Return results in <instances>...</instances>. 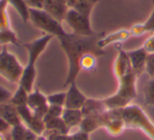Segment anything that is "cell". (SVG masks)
<instances>
[{
  "label": "cell",
  "instance_id": "17",
  "mask_svg": "<svg viewBox=\"0 0 154 140\" xmlns=\"http://www.w3.org/2000/svg\"><path fill=\"white\" fill-rule=\"evenodd\" d=\"M106 110H107V108H106L103 100L87 98L86 102L82 108V112L84 116H88V115H99L105 112Z\"/></svg>",
  "mask_w": 154,
  "mask_h": 140
},
{
  "label": "cell",
  "instance_id": "22",
  "mask_svg": "<svg viewBox=\"0 0 154 140\" xmlns=\"http://www.w3.org/2000/svg\"><path fill=\"white\" fill-rule=\"evenodd\" d=\"M80 71L84 70L87 72H95L97 68V56L93 54H87L82 56V58L79 61Z\"/></svg>",
  "mask_w": 154,
  "mask_h": 140
},
{
  "label": "cell",
  "instance_id": "19",
  "mask_svg": "<svg viewBox=\"0 0 154 140\" xmlns=\"http://www.w3.org/2000/svg\"><path fill=\"white\" fill-rule=\"evenodd\" d=\"M8 3L16 10L22 21H30V8L28 7L24 0H8Z\"/></svg>",
  "mask_w": 154,
  "mask_h": 140
},
{
  "label": "cell",
  "instance_id": "36",
  "mask_svg": "<svg viewBox=\"0 0 154 140\" xmlns=\"http://www.w3.org/2000/svg\"><path fill=\"white\" fill-rule=\"evenodd\" d=\"M12 129L11 124H10V123L8 122L5 118L0 117V133L3 134V133H5V132L9 131V129Z\"/></svg>",
  "mask_w": 154,
  "mask_h": 140
},
{
  "label": "cell",
  "instance_id": "32",
  "mask_svg": "<svg viewBox=\"0 0 154 140\" xmlns=\"http://www.w3.org/2000/svg\"><path fill=\"white\" fill-rule=\"evenodd\" d=\"M70 138L71 140H90L89 139V134L85 133V132L80 131V129H78L76 133L70 135Z\"/></svg>",
  "mask_w": 154,
  "mask_h": 140
},
{
  "label": "cell",
  "instance_id": "38",
  "mask_svg": "<svg viewBox=\"0 0 154 140\" xmlns=\"http://www.w3.org/2000/svg\"><path fill=\"white\" fill-rule=\"evenodd\" d=\"M84 1H87V2H91V3H94L96 5V3L99 2V0H84Z\"/></svg>",
  "mask_w": 154,
  "mask_h": 140
},
{
  "label": "cell",
  "instance_id": "39",
  "mask_svg": "<svg viewBox=\"0 0 154 140\" xmlns=\"http://www.w3.org/2000/svg\"><path fill=\"white\" fill-rule=\"evenodd\" d=\"M36 140H48V138L42 135V136H38V138H37Z\"/></svg>",
  "mask_w": 154,
  "mask_h": 140
},
{
  "label": "cell",
  "instance_id": "1",
  "mask_svg": "<svg viewBox=\"0 0 154 140\" xmlns=\"http://www.w3.org/2000/svg\"><path fill=\"white\" fill-rule=\"evenodd\" d=\"M105 32L95 33L91 36H80L74 33H68L58 38L62 51L66 55L69 62L68 76L63 83V87H66L72 82H75L76 78L80 73L79 61L82 56L87 54H93L97 56H103L105 50L100 49L97 45L98 40L105 36Z\"/></svg>",
  "mask_w": 154,
  "mask_h": 140
},
{
  "label": "cell",
  "instance_id": "41",
  "mask_svg": "<svg viewBox=\"0 0 154 140\" xmlns=\"http://www.w3.org/2000/svg\"><path fill=\"white\" fill-rule=\"evenodd\" d=\"M57 1H59V2H61V3H66V0H57Z\"/></svg>",
  "mask_w": 154,
  "mask_h": 140
},
{
  "label": "cell",
  "instance_id": "10",
  "mask_svg": "<svg viewBox=\"0 0 154 140\" xmlns=\"http://www.w3.org/2000/svg\"><path fill=\"white\" fill-rule=\"evenodd\" d=\"M87 97L82 93L76 85V82H72L68 85V91H66V98L64 108H73V110H82Z\"/></svg>",
  "mask_w": 154,
  "mask_h": 140
},
{
  "label": "cell",
  "instance_id": "30",
  "mask_svg": "<svg viewBox=\"0 0 154 140\" xmlns=\"http://www.w3.org/2000/svg\"><path fill=\"white\" fill-rule=\"evenodd\" d=\"M152 3H153L152 12L150 14L149 18L147 19V21L143 23V28H145L146 32H154V0H152Z\"/></svg>",
  "mask_w": 154,
  "mask_h": 140
},
{
  "label": "cell",
  "instance_id": "25",
  "mask_svg": "<svg viewBox=\"0 0 154 140\" xmlns=\"http://www.w3.org/2000/svg\"><path fill=\"white\" fill-rule=\"evenodd\" d=\"M48 103L49 105H59L64 106L66 98V92H58V93H53L51 95H48Z\"/></svg>",
  "mask_w": 154,
  "mask_h": 140
},
{
  "label": "cell",
  "instance_id": "24",
  "mask_svg": "<svg viewBox=\"0 0 154 140\" xmlns=\"http://www.w3.org/2000/svg\"><path fill=\"white\" fill-rule=\"evenodd\" d=\"M94 7H95L94 3L87 2V1H84V0H78L73 9H75L77 12H79L80 14L87 16V17H91V14H92Z\"/></svg>",
  "mask_w": 154,
  "mask_h": 140
},
{
  "label": "cell",
  "instance_id": "28",
  "mask_svg": "<svg viewBox=\"0 0 154 140\" xmlns=\"http://www.w3.org/2000/svg\"><path fill=\"white\" fill-rule=\"evenodd\" d=\"M12 95L13 94L11 93V91L5 89L2 85H0V104L9 103L10 100H11Z\"/></svg>",
  "mask_w": 154,
  "mask_h": 140
},
{
  "label": "cell",
  "instance_id": "9",
  "mask_svg": "<svg viewBox=\"0 0 154 140\" xmlns=\"http://www.w3.org/2000/svg\"><path fill=\"white\" fill-rule=\"evenodd\" d=\"M26 105L30 108L34 114L38 115L39 117H45L48 113L49 103H48V98L43 93H41L38 87H35L31 93H29L28 104Z\"/></svg>",
  "mask_w": 154,
  "mask_h": 140
},
{
  "label": "cell",
  "instance_id": "34",
  "mask_svg": "<svg viewBox=\"0 0 154 140\" xmlns=\"http://www.w3.org/2000/svg\"><path fill=\"white\" fill-rule=\"evenodd\" d=\"M130 33L131 35H134V36H139V35H143V33H146L145 28H143V24H135L132 28L130 29Z\"/></svg>",
  "mask_w": 154,
  "mask_h": 140
},
{
  "label": "cell",
  "instance_id": "18",
  "mask_svg": "<svg viewBox=\"0 0 154 140\" xmlns=\"http://www.w3.org/2000/svg\"><path fill=\"white\" fill-rule=\"evenodd\" d=\"M100 114L99 115H88V116H84L82 122H80L78 129L80 131L85 132V133H92V132L98 129L101 127L100 123Z\"/></svg>",
  "mask_w": 154,
  "mask_h": 140
},
{
  "label": "cell",
  "instance_id": "15",
  "mask_svg": "<svg viewBox=\"0 0 154 140\" xmlns=\"http://www.w3.org/2000/svg\"><path fill=\"white\" fill-rule=\"evenodd\" d=\"M62 120L64 121L69 131L74 127H78L82 122L84 115L82 110H73V108H64L63 113L61 115Z\"/></svg>",
  "mask_w": 154,
  "mask_h": 140
},
{
  "label": "cell",
  "instance_id": "35",
  "mask_svg": "<svg viewBox=\"0 0 154 140\" xmlns=\"http://www.w3.org/2000/svg\"><path fill=\"white\" fill-rule=\"evenodd\" d=\"M24 1L31 9H42L45 0H24Z\"/></svg>",
  "mask_w": 154,
  "mask_h": 140
},
{
  "label": "cell",
  "instance_id": "40",
  "mask_svg": "<svg viewBox=\"0 0 154 140\" xmlns=\"http://www.w3.org/2000/svg\"><path fill=\"white\" fill-rule=\"evenodd\" d=\"M0 140H5V136H3L1 133H0Z\"/></svg>",
  "mask_w": 154,
  "mask_h": 140
},
{
  "label": "cell",
  "instance_id": "14",
  "mask_svg": "<svg viewBox=\"0 0 154 140\" xmlns=\"http://www.w3.org/2000/svg\"><path fill=\"white\" fill-rule=\"evenodd\" d=\"M45 121V131H50L51 133L62 134V135H68L69 129L66 127L64 121L61 117H52L49 115H45L43 117Z\"/></svg>",
  "mask_w": 154,
  "mask_h": 140
},
{
  "label": "cell",
  "instance_id": "7",
  "mask_svg": "<svg viewBox=\"0 0 154 140\" xmlns=\"http://www.w3.org/2000/svg\"><path fill=\"white\" fill-rule=\"evenodd\" d=\"M101 127H105L108 133L111 135H119L125 126L124 119L122 116V108H114V110H106L100 114Z\"/></svg>",
  "mask_w": 154,
  "mask_h": 140
},
{
  "label": "cell",
  "instance_id": "3",
  "mask_svg": "<svg viewBox=\"0 0 154 140\" xmlns=\"http://www.w3.org/2000/svg\"><path fill=\"white\" fill-rule=\"evenodd\" d=\"M136 78L134 71H130L118 79V90L114 95L103 99L107 110L122 108L129 105L130 102L136 97Z\"/></svg>",
  "mask_w": 154,
  "mask_h": 140
},
{
  "label": "cell",
  "instance_id": "12",
  "mask_svg": "<svg viewBox=\"0 0 154 140\" xmlns=\"http://www.w3.org/2000/svg\"><path fill=\"white\" fill-rule=\"evenodd\" d=\"M127 54H128L129 60L131 62L133 71H134L137 76H139L146 68V61H147L148 57L147 51L143 47H139V49L127 52Z\"/></svg>",
  "mask_w": 154,
  "mask_h": 140
},
{
  "label": "cell",
  "instance_id": "23",
  "mask_svg": "<svg viewBox=\"0 0 154 140\" xmlns=\"http://www.w3.org/2000/svg\"><path fill=\"white\" fill-rule=\"evenodd\" d=\"M8 5H9V3H8V0H1V1H0V31L11 28V26H10L9 15H8V13H7Z\"/></svg>",
  "mask_w": 154,
  "mask_h": 140
},
{
  "label": "cell",
  "instance_id": "26",
  "mask_svg": "<svg viewBox=\"0 0 154 140\" xmlns=\"http://www.w3.org/2000/svg\"><path fill=\"white\" fill-rule=\"evenodd\" d=\"M26 129H28V127L23 123H20V124L12 126L11 129L12 140H26Z\"/></svg>",
  "mask_w": 154,
  "mask_h": 140
},
{
  "label": "cell",
  "instance_id": "27",
  "mask_svg": "<svg viewBox=\"0 0 154 140\" xmlns=\"http://www.w3.org/2000/svg\"><path fill=\"white\" fill-rule=\"evenodd\" d=\"M145 101L150 105L154 104V79L150 80L145 87Z\"/></svg>",
  "mask_w": 154,
  "mask_h": 140
},
{
  "label": "cell",
  "instance_id": "42",
  "mask_svg": "<svg viewBox=\"0 0 154 140\" xmlns=\"http://www.w3.org/2000/svg\"><path fill=\"white\" fill-rule=\"evenodd\" d=\"M0 1H1V0H0Z\"/></svg>",
  "mask_w": 154,
  "mask_h": 140
},
{
  "label": "cell",
  "instance_id": "8",
  "mask_svg": "<svg viewBox=\"0 0 154 140\" xmlns=\"http://www.w3.org/2000/svg\"><path fill=\"white\" fill-rule=\"evenodd\" d=\"M16 108H17V113L22 123L37 136H42L45 132V125L42 117H39L38 115L34 114L28 105L18 106Z\"/></svg>",
  "mask_w": 154,
  "mask_h": 140
},
{
  "label": "cell",
  "instance_id": "20",
  "mask_svg": "<svg viewBox=\"0 0 154 140\" xmlns=\"http://www.w3.org/2000/svg\"><path fill=\"white\" fill-rule=\"evenodd\" d=\"M7 44H13L20 47V41L18 40L17 35L12 30V28L0 31V45L7 47Z\"/></svg>",
  "mask_w": 154,
  "mask_h": 140
},
{
  "label": "cell",
  "instance_id": "33",
  "mask_svg": "<svg viewBox=\"0 0 154 140\" xmlns=\"http://www.w3.org/2000/svg\"><path fill=\"white\" fill-rule=\"evenodd\" d=\"M143 47L147 51L148 54L154 53V36L148 38L147 40L145 41V43H143Z\"/></svg>",
  "mask_w": 154,
  "mask_h": 140
},
{
  "label": "cell",
  "instance_id": "37",
  "mask_svg": "<svg viewBox=\"0 0 154 140\" xmlns=\"http://www.w3.org/2000/svg\"><path fill=\"white\" fill-rule=\"evenodd\" d=\"M77 1H78V0H66V5H68L69 9H72L77 3Z\"/></svg>",
  "mask_w": 154,
  "mask_h": 140
},
{
  "label": "cell",
  "instance_id": "13",
  "mask_svg": "<svg viewBox=\"0 0 154 140\" xmlns=\"http://www.w3.org/2000/svg\"><path fill=\"white\" fill-rule=\"evenodd\" d=\"M130 36H131L130 30L116 31V32H113L111 34L105 35L103 37H101L98 40V42H97V45L100 49L105 50V47H108V45L114 44V43H117V42H122V41L127 40Z\"/></svg>",
  "mask_w": 154,
  "mask_h": 140
},
{
  "label": "cell",
  "instance_id": "21",
  "mask_svg": "<svg viewBox=\"0 0 154 140\" xmlns=\"http://www.w3.org/2000/svg\"><path fill=\"white\" fill-rule=\"evenodd\" d=\"M28 98H29V93L26 91V89L18 84L17 90L15 91V93L12 95L11 100L9 103H11L12 105H14L15 108L18 106H23L28 104Z\"/></svg>",
  "mask_w": 154,
  "mask_h": 140
},
{
  "label": "cell",
  "instance_id": "2",
  "mask_svg": "<svg viewBox=\"0 0 154 140\" xmlns=\"http://www.w3.org/2000/svg\"><path fill=\"white\" fill-rule=\"evenodd\" d=\"M53 38L54 37L52 35L45 34L43 36L35 39L34 41L23 44L24 49L28 51L29 59L28 63L23 68V73H22V76L18 84L21 85L23 89H26L28 93H31L33 91V87H34V82L37 75L36 61L40 57L41 54L45 52V50L47 49L48 44L53 40Z\"/></svg>",
  "mask_w": 154,
  "mask_h": 140
},
{
  "label": "cell",
  "instance_id": "6",
  "mask_svg": "<svg viewBox=\"0 0 154 140\" xmlns=\"http://www.w3.org/2000/svg\"><path fill=\"white\" fill-rule=\"evenodd\" d=\"M90 18L91 17L82 15L72 8L68 10L63 22H66V26L71 29V33L80 36H91L95 34V32L92 30Z\"/></svg>",
  "mask_w": 154,
  "mask_h": 140
},
{
  "label": "cell",
  "instance_id": "4",
  "mask_svg": "<svg viewBox=\"0 0 154 140\" xmlns=\"http://www.w3.org/2000/svg\"><path fill=\"white\" fill-rule=\"evenodd\" d=\"M30 21L35 28L56 38H59L66 33L62 26V22L56 20L42 9L30 8Z\"/></svg>",
  "mask_w": 154,
  "mask_h": 140
},
{
  "label": "cell",
  "instance_id": "31",
  "mask_svg": "<svg viewBox=\"0 0 154 140\" xmlns=\"http://www.w3.org/2000/svg\"><path fill=\"white\" fill-rule=\"evenodd\" d=\"M64 106H59V105H49L48 108L47 115L52 117H61L62 113H63Z\"/></svg>",
  "mask_w": 154,
  "mask_h": 140
},
{
  "label": "cell",
  "instance_id": "5",
  "mask_svg": "<svg viewBox=\"0 0 154 140\" xmlns=\"http://www.w3.org/2000/svg\"><path fill=\"white\" fill-rule=\"evenodd\" d=\"M23 66L14 54L2 47L0 52V76L10 83H19L23 73Z\"/></svg>",
  "mask_w": 154,
  "mask_h": 140
},
{
  "label": "cell",
  "instance_id": "29",
  "mask_svg": "<svg viewBox=\"0 0 154 140\" xmlns=\"http://www.w3.org/2000/svg\"><path fill=\"white\" fill-rule=\"evenodd\" d=\"M145 71L151 77H154V53L148 54L147 61H146V68Z\"/></svg>",
  "mask_w": 154,
  "mask_h": 140
},
{
  "label": "cell",
  "instance_id": "11",
  "mask_svg": "<svg viewBox=\"0 0 154 140\" xmlns=\"http://www.w3.org/2000/svg\"><path fill=\"white\" fill-rule=\"evenodd\" d=\"M42 10L56 20L63 22L69 8L66 3H61L57 0H45Z\"/></svg>",
  "mask_w": 154,
  "mask_h": 140
},
{
  "label": "cell",
  "instance_id": "16",
  "mask_svg": "<svg viewBox=\"0 0 154 140\" xmlns=\"http://www.w3.org/2000/svg\"><path fill=\"white\" fill-rule=\"evenodd\" d=\"M0 117L5 118L11 124V126L22 123L21 119L17 113V108L14 105H12L11 103L0 104Z\"/></svg>",
  "mask_w": 154,
  "mask_h": 140
}]
</instances>
